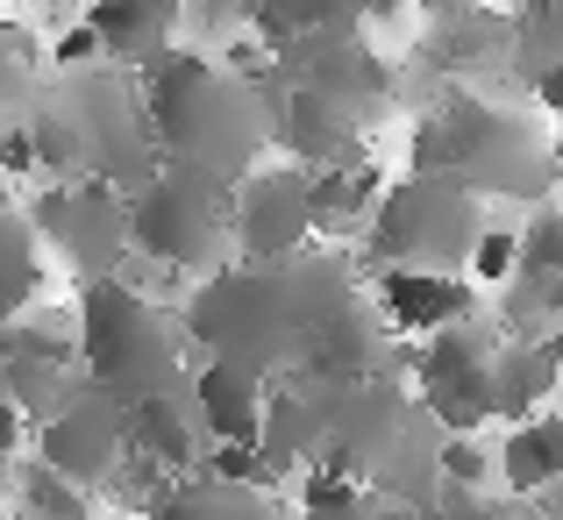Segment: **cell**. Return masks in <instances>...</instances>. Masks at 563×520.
<instances>
[{"mask_svg": "<svg viewBox=\"0 0 563 520\" xmlns=\"http://www.w3.org/2000/svg\"><path fill=\"white\" fill-rule=\"evenodd\" d=\"M179 14L200 36H235V29L250 22V0H179Z\"/></svg>", "mask_w": 563, "mask_h": 520, "instance_id": "cell-28", "label": "cell"}, {"mask_svg": "<svg viewBox=\"0 0 563 520\" xmlns=\"http://www.w3.org/2000/svg\"><path fill=\"white\" fill-rule=\"evenodd\" d=\"M507 335H493V321H456L421 343V413L442 435H478L493 421V356Z\"/></svg>", "mask_w": 563, "mask_h": 520, "instance_id": "cell-8", "label": "cell"}, {"mask_svg": "<svg viewBox=\"0 0 563 520\" xmlns=\"http://www.w3.org/2000/svg\"><path fill=\"white\" fill-rule=\"evenodd\" d=\"M29 235L51 243L79 278H108L129 257V221H122V186L108 178H71V186H43L29 200Z\"/></svg>", "mask_w": 563, "mask_h": 520, "instance_id": "cell-9", "label": "cell"}, {"mask_svg": "<svg viewBox=\"0 0 563 520\" xmlns=\"http://www.w3.org/2000/svg\"><path fill=\"white\" fill-rule=\"evenodd\" d=\"M563 272V214L542 207L528 229H514V278H556Z\"/></svg>", "mask_w": 563, "mask_h": 520, "instance_id": "cell-24", "label": "cell"}, {"mask_svg": "<svg viewBox=\"0 0 563 520\" xmlns=\"http://www.w3.org/2000/svg\"><path fill=\"white\" fill-rule=\"evenodd\" d=\"M314 243L300 165H257L229 186V250L243 264H286Z\"/></svg>", "mask_w": 563, "mask_h": 520, "instance_id": "cell-10", "label": "cell"}, {"mask_svg": "<svg viewBox=\"0 0 563 520\" xmlns=\"http://www.w3.org/2000/svg\"><path fill=\"white\" fill-rule=\"evenodd\" d=\"M36 286H43V243L29 235L22 214L0 207V329H8L14 314H29Z\"/></svg>", "mask_w": 563, "mask_h": 520, "instance_id": "cell-22", "label": "cell"}, {"mask_svg": "<svg viewBox=\"0 0 563 520\" xmlns=\"http://www.w3.org/2000/svg\"><path fill=\"white\" fill-rule=\"evenodd\" d=\"M556 385H563V370L550 364L542 343H499V356H493V421H507V428L536 421Z\"/></svg>", "mask_w": 563, "mask_h": 520, "instance_id": "cell-19", "label": "cell"}, {"mask_svg": "<svg viewBox=\"0 0 563 520\" xmlns=\"http://www.w3.org/2000/svg\"><path fill=\"white\" fill-rule=\"evenodd\" d=\"M136 114H143L151 151L165 157L172 172H192L221 192L243 172H257V157L272 151V143H264L257 86H243L235 71L207 65V57H192V51H172L143 71Z\"/></svg>", "mask_w": 563, "mask_h": 520, "instance_id": "cell-1", "label": "cell"}, {"mask_svg": "<svg viewBox=\"0 0 563 520\" xmlns=\"http://www.w3.org/2000/svg\"><path fill=\"white\" fill-rule=\"evenodd\" d=\"M29 442V413H14L8 399H0V456H14Z\"/></svg>", "mask_w": 563, "mask_h": 520, "instance_id": "cell-33", "label": "cell"}, {"mask_svg": "<svg viewBox=\"0 0 563 520\" xmlns=\"http://www.w3.org/2000/svg\"><path fill=\"white\" fill-rule=\"evenodd\" d=\"M428 14H471V8H485V0H421Z\"/></svg>", "mask_w": 563, "mask_h": 520, "instance_id": "cell-34", "label": "cell"}, {"mask_svg": "<svg viewBox=\"0 0 563 520\" xmlns=\"http://www.w3.org/2000/svg\"><path fill=\"white\" fill-rule=\"evenodd\" d=\"M507 43H514V29L499 22V14H485V8L435 14V29L421 36V65H435V71H485V65L507 57Z\"/></svg>", "mask_w": 563, "mask_h": 520, "instance_id": "cell-18", "label": "cell"}, {"mask_svg": "<svg viewBox=\"0 0 563 520\" xmlns=\"http://www.w3.org/2000/svg\"><path fill=\"white\" fill-rule=\"evenodd\" d=\"M122 407L114 399H100L93 385L86 392H65L51 413L36 421V464L57 471V478L86 485V493H100V485L122 471Z\"/></svg>", "mask_w": 563, "mask_h": 520, "instance_id": "cell-11", "label": "cell"}, {"mask_svg": "<svg viewBox=\"0 0 563 520\" xmlns=\"http://www.w3.org/2000/svg\"><path fill=\"white\" fill-rule=\"evenodd\" d=\"M71 350H79V370L100 399L129 407V399H151L179 385V314L151 300V292L122 286V278H86L79 307H71Z\"/></svg>", "mask_w": 563, "mask_h": 520, "instance_id": "cell-2", "label": "cell"}, {"mask_svg": "<svg viewBox=\"0 0 563 520\" xmlns=\"http://www.w3.org/2000/svg\"><path fill=\"white\" fill-rule=\"evenodd\" d=\"M364 300L385 321V335H421V343L478 314V286L464 272H372Z\"/></svg>", "mask_w": 563, "mask_h": 520, "instance_id": "cell-13", "label": "cell"}, {"mask_svg": "<svg viewBox=\"0 0 563 520\" xmlns=\"http://www.w3.org/2000/svg\"><path fill=\"white\" fill-rule=\"evenodd\" d=\"M478 229L485 214L464 186L407 172L399 186L378 192L372 221H364V250L378 257V272H464Z\"/></svg>", "mask_w": 563, "mask_h": 520, "instance_id": "cell-5", "label": "cell"}, {"mask_svg": "<svg viewBox=\"0 0 563 520\" xmlns=\"http://www.w3.org/2000/svg\"><path fill=\"white\" fill-rule=\"evenodd\" d=\"M179 385H172V392H151V399H129V407H122V450L136 456V464H151L157 478H192L200 456H207V435H200V421H192V407H186Z\"/></svg>", "mask_w": 563, "mask_h": 520, "instance_id": "cell-14", "label": "cell"}, {"mask_svg": "<svg viewBox=\"0 0 563 520\" xmlns=\"http://www.w3.org/2000/svg\"><path fill=\"white\" fill-rule=\"evenodd\" d=\"M14 520H93V493L29 464V471H14Z\"/></svg>", "mask_w": 563, "mask_h": 520, "instance_id": "cell-23", "label": "cell"}, {"mask_svg": "<svg viewBox=\"0 0 563 520\" xmlns=\"http://www.w3.org/2000/svg\"><path fill=\"white\" fill-rule=\"evenodd\" d=\"M272 71L292 86V93H321V100H343L364 129L385 114L393 100V71L357 29H300V36L272 43Z\"/></svg>", "mask_w": 563, "mask_h": 520, "instance_id": "cell-7", "label": "cell"}, {"mask_svg": "<svg viewBox=\"0 0 563 520\" xmlns=\"http://www.w3.org/2000/svg\"><path fill=\"white\" fill-rule=\"evenodd\" d=\"M378 192H385L378 165H350V172L321 165V172H307V214H314V235H329V243L335 235H364Z\"/></svg>", "mask_w": 563, "mask_h": 520, "instance_id": "cell-17", "label": "cell"}, {"mask_svg": "<svg viewBox=\"0 0 563 520\" xmlns=\"http://www.w3.org/2000/svg\"><path fill=\"white\" fill-rule=\"evenodd\" d=\"M550 421H556V442H563V413H550Z\"/></svg>", "mask_w": 563, "mask_h": 520, "instance_id": "cell-35", "label": "cell"}, {"mask_svg": "<svg viewBox=\"0 0 563 520\" xmlns=\"http://www.w3.org/2000/svg\"><path fill=\"white\" fill-rule=\"evenodd\" d=\"M0 172H8V178H36V151H29V129H0Z\"/></svg>", "mask_w": 563, "mask_h": 520, "instance_id": "cell-30", "label": "cell"}, {"mask_svg": "<svg viewBox=\"0 0 563 520\" xmlns=\"http://www.w3.org/2000/svg\"><path fill=\"white\" fill-rule=\"evenodd\" d=\"M292 364H300V378H321V385L385 378V364H393V335H385V321L372 314V300L357 292V300H343V307H329V314L307 321Z\"/></svg>", "mask_w": 563, "mask_h": 520, "instance_id": "cell-12", "label": "cell"}, {"mask_svg": "<svg viewBox=\"0 0 563 520\" xmlns=\"http://www.w3.org/2000/svg\"><path fill=\"white\" fill-rule=\"evenodd\" d=\"M0 520H14V513H0Z\"/></svg>", "mask_w": 563, "mask_h": 520, "instance_id": "cell-36", "label": "cell"}, {"mask_svg": "<svg viewBox=\"0 0 563 520\" xmlns=\"http://www.w3.org/2000/svg\"><path fill=\"white\" fill-rule=\"evenodd\" d=\"M435 478H442V493H485L493 450H485L478 435H442L435 442Z\"/></svg>", "mask_w": 563, "mask_h": 520, "instance_id": "cell-25", "label": "cell"}, {"mask_svg": "<svg viewBox=\"0 0 563 520\" xmlns=\"http://www.w3.org/2000/svg\"><path fill=\"white\" fill-rule=\"evenodd\" d=\"M464 278L471 286H514V229H493V221H485L471 257H464Z\"/></svg>", "mask_w": 563, "mask_h": 520, "instance_id": "cell-26", "label": "cell"}, {"mask_svg": "<svg viewBox=\"0 0 563 520\" xmlns=\"http://www.w3.org/2000/svg\"><path fill=\"white\" fill-rule=\"evenodd\" d=\"M143 520H278L272 493H243V485H221V478H172L157 493V507Z\"/></svg>", "mask_w": 563, "mask_h": 520, "instance_id": "cell-20", "label": "cell"}, {"mask_svg": "<svg viewBox=\"0 0 563 520\" xmlns=\"http://www.w3.org/2000/svg\"><path fill=\"white\" fill-rule=\"evenodd\" d=\"M536 100H542V114H556V122H563V65H542L536 71Z\"/></svg>", "mask_w": 563, "mask_h": 520, "instance_id": "cell-32", "label": "cell"}, {"mask_svg": "<svg viewBox=\"0 0 563 520\" xmlns=\"http://www.w3.org/2000/svg\"><path fill=\"white\" fill-rule=\"evenodd\" d=\"M179 0H93L86 8V36L100 43V57H114V65H136L151 71L157 57L179 51Z\"/></svg>", "mask_w": 563, "mask_h": 520, "instance_id": "cell-15", "label": "cell"}, {"mask_svg": "<svg viewBox=\"0 0 563 520\" xmlns=\"http://www.w3.org/2000/svg\"><path fill=\"white\" fill-rule=\"evenodd\" d=\"M93 57H100V43L86 36V22H79V29H65V43L51 51V65H65V71H86Z\"/></svg>", "mask_w": 563, "mask_h": 520, "instance_id": "cell-31", "label": "cell"}, {"mask_svg": "<svg viewBox=\"0 0 563 520\" xmlns=\"http://www.w3.org/2000/svg\"><path fill=\"white\" fill-rule=\"evenodd\" d=\"M550 157L556 151L542 143V129L528 122V114L485 108V100H450V108H435L421 129H413V172L450 178V186L471 192V200H478V192L536 200V192L556 178Z\"/></svg>", "mask_w": 563, "mask_h": 520, "instance_id": "cell-4", "label": "cell"}, {"mask_svg": "<svg viewBox=\"0 0 563 520\" xmlns=\"http://www.w3.org/2000/svg\"><path fill=\"white\" fill-rule=\"evenodd\" d=\"M29 79H36V43H29V29L0 22V114H8V100H22Z\"/></svg>", "mask_w": 563, "mask_h": 520, "instance_id": "cell-27", "label": "cell"}, {"mask_svg": "<svg viewBox=\"0 0 563 520\" xmlns=\"http://www.w3.org/2000/svg\"><path fill=\"white\" fill-rule=\"evenodd\" d=\"M186 407L200 421L207 442H257V421H264V378L235 364H200L186 378Z\"/></svg>", "mask_w": 563, "mask_h": 520, "instance_id": "cell-16", "label": "cell"}, {"mask_svg": "<svg viewBox=\"0 0 563 520\" xmlns=\"http://www.w3.org/2000/svg\"><path fill=\"white\" fill-rule=\"evenodd\" d=\"M493 471L514 485L521 499L550 493V485H563V442H556V421L550 413H536V421H514L507 442L493 450Z\"/></svg>", "mask_w": 563, "mask_h": 520, "instance_id": "cell-21", "label": "cell"}, {"mask_svg": "<svg viewBox=\"0 0 563 520\" xmlns=\"http://www.w3.org/2000/svg\"><path fill=\"white\" fill-rule=\"evenodd\" d=\"M399 0H307V29H357L364 14H393Z\"/></svg>", "mask_w": 563, "mask_h": 520, "instance_id": "cell-29", "label": "cell"}, {"mask_svg": "<svg viewBox=\"0 0 563 520\" xmlns=\"http://www.w3.org/2000/svg\"><path fill=\"white\" fill-rule=\"evenodd\" d=\"M300 307H292L278 264H221L192 286L179 307V335L200 350V364H235L250 378H272L300 350Z\"/></svg>", "mask_w": 563, "mask_h": 520, "instance_id": "cell-3", "label": "cell"}, {"mask_svg": "<svg viewBox=\"0 0 563 520\" xmlns=\"http://www.w3.org/2000/svg\"><path fill=\"white\" fill-rule=\"evenodd\" d=\"M129 221V257L157 264V272H221L229 264V192L207 186L192 172H151L143 186L122 192Z\"/></svg>", "mask_w": 563, "mask_h": 520, "instance_id": "cell-6", "label": "cell"}]
</instances>
